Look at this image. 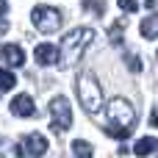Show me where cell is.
I'll return each instance as SVG.
<instances>
[{"mask_svg":"<svg viewBox=\"0 0 158 158\" xmlns=\"http://www.w3.org/2000/svg\"><path fill=\"white\" fill-rule=\"evenodd\" d=\"M108 119L111 122L106 125V133L111 139H128L133 131V122H136V111L125 97H114L108 103Z\"/></svg>","mask_w":158,"mask_h":158,"instance_id":"1","label":"cell"},{"mask_svg":"<svg viewBox=\"0 0 158 158\" xmlns=\"http://www.w3.org/2000/svg\"><path fill=\"white\" fill-rule=\"evenodd\" d=\"M14 83H17V78L11 75V69H8V67H3V69H0V92L14 89Z\"/></svg>","mask_w":158,"mask_h":158,"instance_id":"13","label":"cell"},{"mask_svg":"<svg viewBox=\"0 0 158 158\" xmlns=\"http://www.w3.org/2000/svg\"><path fill=\"white\" fill-rule=\"evenodd\" d=\"M125 61H128V67H131L133 72H142V67H144V64H142L136 56H125Z\"/></svg>","mask_w":158,"mask_h":158,"instance_id":"17","label":"cell"},{"mask_svg":"<svg viewBox=\"0 0 158 158\" xmlns=\"http://www.w3.org/2000/svg\"><path fill=\"white\" fill-rule=\"evenodd\" d=\"M150 125H153V128H158V106L153 108V117H150Z\"/></svg>","mask_w":158,"mask_h":158,"instance_id":"19","label":"cell"},{"mask_svg":"<svg viewBox=\"0 0 158 158\" xmlns=\"http://www.w3.org/2000/svg\"><path fill=\"white\" fill-rule=\"evenodd\" d=\"M117 3H119V8L128 11V14H133V11L139 8V0H117Z\"/></svg>","mask_w":158,"mask_h":158,"instance_id":"16","label":"cell"},{"mask_svg":"<svg viewBox=\"0 0 158 158\" xmlns=\"http://www.w3.org/2000/svg\"><path fill=\"white\" fill-rule=\"evenodd\" d=\"M22 153L28 158H42L47 153V139L42 136V133H31V136H25L22 139Z\"/></svg>","mask_w":158,"mask_h":158,"instance_id":"6","label":"cell"},{"mask_svg":"<svg viewBox=\"0 0 158 158\" xmlns=\"http://www.w3.org/2000/svg\"><path fill=\"white\" fill-rule=\"evenodd\" d=\"M83 8L97 14V17H103V0H83Z\"/></svg>","mask_w":158,"mask_h":158,"instance_id":"15","label":"cell"},{"mask_svg":"<svg viewBox=\"0 0 158 158\" xmlns=\"http://www.w3.org/2000/svg\"><path fill=\"white\" fill-rule=\"evenodd\" d=\"M72 125V108L67 97H50V128L64 133Z\"/></svg>","mask_w":158,"mask_h":158,"instance_id":"5","label":"cell"},{"mask_svg":"<svg viewBox=\"0 0 158 158\" xmlns=\"http://www.w3.org/2000/svg\"><path fill=\"white\" fill-rule=\"evenodd\" d=\"M11 114L14 117H33L36 114V103L31 94H17L11 100Z\"/></svg>","mask_w":158,"mask_h":158,"instance_id":"9","label":"cell"},{"mask_svg":"<svg viewBox=\"0 0 158 158\" xmlns=\"http://www.w3.org/2000/svg\"><path fill=\"white\" fill-rule=\"evenodd\" d=\"M33 56H36V61H39L42 67H56V64L61 61V53H58V47H56V44H47V42H44V44H39Z\"/></svg>","mask_w":158,"mask_h":158,"instance_id":"8","label":"cell"},{"mask_svg":"<svg viewBox=\"0 0 158 158\" xmlns=\"http://www.w3.org/2000/svg\"><path fill=\"white\" fill-rule=\"evenodd\" d=\"M8 31V25H6V3L0 0V33H6Z\"/></svg>","mask_w":158,"mask_h":158,"instance_id":"18","label":"cell"},{"mask_svg":"<svg viewBox=\"0 0 158 158\" xmlns=\"http://www.w3.org/2000/svg\"><path fill=\"white\" fill-rule=\"evenodd\" d=\"M72 153H75V158H92V144L89 142H83V139H78V142H72Z\"/></svg>","mask_w":158,"mask_h":158,"instance_id":"12","label":"cell"},{"mask_svg":"<svg viewBox=\"0 0 158 158\" xmlns=\"http://www.w3.org/2000/svg\"><path fill=\"white\" fill-rule=\"evenodd\" d=\"M139 33H142L144 39H158V14L147 17V19H142V25H139Z\"/></svg>","mask_w":158,"mask_h":158,"instance_id":"11","label":"cell"},{"mask_svg":"<svg viewBox=\"0 0 158 158\" xmlns=\"http://www.w3.org/2000/svg\"><path fill=\"white\" fill-rule=\"evenodd\" d=\"M122 31H125V25L122 22H114L111 28H108V39H111V44L117 47V44H122Z\"/></svg>","mask_w":158,"mask_h":158,"instance_id":"14","label":"cell"},{"mask_svg":"<svg viewBox=\"0 0 158 158\" xmlns=\"http://www.w3.org/2000/svg\"><path fill=\"white\" fill-rule=\"evenodd\" d=\"M92 42H94V31H92V28H75L72 33L64 36L58 53H64V61L72 64V61H78V58L83 56V50H86Z\"/></svg>","mask_w":158,"mask_h":158,"instance_id":"2","label":"cell"},{"mask_svg":"<svg viewBox=\"0 0 158 158\" xmlns=\"http://www.w3.org/2000/svg\"><path fill=\"white\" fill-rule=\"evenodd\" d=\"M156 150H158V139H153V136H144V139H139V142L133 144V153L139 158L150 156V153H156Z\"/></svg>","mask_w":158,"mask_h":158,"instance_id":"10","label":"cell"},{"mask_svg":"<svg viewBox=\"0 0 158 158\" xmlns=\"http://www.w3.org/2000/svg\"><path fill=\"white\" fill-rule=\"evenodd\" d=\"M78 97H81V106L89 114H97L100 111L103 92H100V83H97V78L92 72H81L78 75Z\"/></svg>","mask_w":158,"mask_h":158,"instance_id":"3","label":"cell"},{"mask_svg":"<svg viewBox=\"0 0 158 158\" xmlns=\"http://www.w3.org/2000/svg\"><path fill=\"white\" fill-rule=\"evenodd\" d=\"M0 61H3V67L14 69V67H22L25 64V53H22L19 44H3L0 47Z\"/></svg>","mask_w":158,"mask_h":158,"instance_id":"7","label":"cell"},{"mask_svg":"<svg viewBox=\"0 0 158 158\" xmlns=\"http://www.w3.org/2000/svg\"><path fill=\"white\" fill-rule=\"evenodd\" d=\"M31 22L39 33H53L61 28V14L58 8H50V6H36L31 11Z\"/></svg>","mask_w":158,"mask_h":158,"instance_id":"4","label":"cell"}]
</instances>
